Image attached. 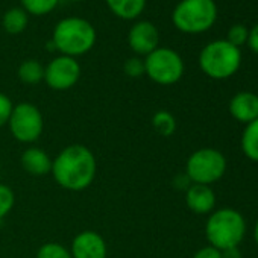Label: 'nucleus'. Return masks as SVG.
Segmentation results:
<instances>
[{"label": "nucleus", "mask_w": 258, "mask_h": 258, "mask_svg": "<svg viewBox=\"0 0 258 258\" xmlns=\"http://www.w3.org/2000/svg\"><path fill=\"white\" fill-rule=\"evenodd\" d=\"M59 4V0H22V8L32 16L50 14Z\"/></svg>", "instance_id": "aec40b11"}, {"label": "nucleus", "mask_w": 258, "mask_h": 258, "mask_svg": "<svg viewBox=\"0 0 258 258\" xmlns=\"http://www.w3.org/2000/svg\"><path fill=\"white\" fill-rule=\"evenodd\" d=\"M8 126L13 137L19 143L32 145L43 134L44 118L37 105L29 102H22L14 105Z\"/></svg>", "instance_id": "6e6552de"}, {"label": "nucleus", "mask_w": 258, "mask_h": 258, "mask_svg": "<svg viewBox=\"0 0 258 258\" xmlns=\"http://www.w3.org/2000/svg\"><path fill=\"white\" fill-rule=\"evenodd\" d=\"M229 112L240 123H250L258 118V94L240 91L229 100Z\"/></svg>", "instance_id": "ddd939ff"}, {"label": "nucleus", "mask_w": 258, "mask_h": 258, "mask_svg": "<svg viewBox=\"0 0 258 258\" xmlns=\"http://www.w3.org/2000/svg\"><path fill=\"white\" fill-rule=\"evenodd\" d=\"M29 23V14L23 8H10L2 19L4 29L11 35L22 34Z\"/></svg>", "instance_id": "f3484780"}, {"label": "nucleus", "mask_w": 258, "mask_h": 258, "mask_svg": "<svg viewBox=\"0 0 258 258\" xmlns=\"http://www.w3.org/2000/svg\"><path fill=\"white\" fill-rule=\"evenodd\" d=\"M226 158L214 148H201L195 151L185 163V175L193 184L211 185L226 173Z\"/></svg>", "instance_id": "423d86ee"}, {"label": "nucleus", "mask_w": 258, "mask_h": 258, "mask_svg": "<svg viewBox=\"0 0 258 258\" xmlns=\"http://www.w3.org/2000/svg\"><path fill=\"white\" fill-rule=\"evenodd\" d=\"M181 55L169 47H158L145 58V75L158 85H173L184 75Z\"/></svg>", "instance_id": "0eeeda50"}, {"label": "nucleus", "mask_w": 258, "mask_h": 258, "mask_svg": "<svg viewBox=\"0 0 258 258\" xmlns=\"http://www.w3.org/2000/svg\"><path fill=\"white\" fill-rule=\"evenodd\" d=\"M127 44L136 55L148 56L151 52L160 47V31L148 20L136 22L129 29Z\"/></svg>", "instance_id": "9d476101"}, {"label": "nucleus", "mask_w": 258, "mask_h": 258, "mask_svg": "<svg viewBox=\"0 0 258 258\" xmlns=\"http://www.w3.org/2000/svg\"><path fill=\"white\" fill-rule=\"evenodd\" d=\"M148 0H105L109 11L123 20H136L146 8Z\"/></svg>", "instance_id": "2eb2a0df"}, {"label": "nucleus", "mask_w": 258, "mask_h": 258, "mask_svg": "<svg viewBox=\"0 0 258 258\" xmlns=\"http://www.w3.org/2000/svg\"><path fill=\"white\" fill-rule=\"evenodd\" d=\"M22 167L32 176H46L52 172V158L40 148H28L20 157Z\"/></svg>", "instance_id": "4468645a"}, {"label": "nucleus", "mask_w": 258, "mask_h": 258, "mask_svg": "<svg viewBox=\"0 0 258 258\" xmlns=\"http://www.w3.org/2000/svg\"><path fill=\"white\" fill-rule=\"evenodd\" d=\"M72 2H82V0H72Z\"/></svg>", "instance_id": "c756f323"}, {"label": "nucleus", "mask_w": 258, "mask_h": 258, "mask_svg": "<svg viewBox=\"0 0 258 258\" xmlns=\"http://www.w3.org/2000/svg\"><path fill=\"white\" fill-rule=\"evenodd\" d=\"M253 240H255V243H256V246H258V219H256L255 226H253Z\"/></svg>", "instance_id": "c85d7f7f"}, {"label": "nucleus", "mask_w": 258, "mask_h": 258, "mask_svg": "<svg viewBox=\"0 0 258 258\" xmlns=\"http://www.w3.org/2000/svg\"><path fill=\"white\" fill-rule=\"evenodd\" d=\"M247 37H249V29L243 25H234L229 31H228V38L226 41L231 43L235 47H241L243 44L247 43Z\"/></svg>", "instance_id": "5701e85b"}, {"label": "nucleus", "mask_w": 258, "mask_h": 258, "mask_svg": "<svg viewBox=\"0 0 258 258\" xmlns=\"http://www.w3.org/2000/svg\"><path fill=\"white\" fill-rule=\"evenodd\" d=\"M50 173L61 188L82 191L93 184L97 173V161L87 146L70 145L52 160Z\"/></svg>", "instance_id": "f257e3e1"}, {"label": "nucleus", "mask_w": 258, "mask_h": 258, "mask_svg": "<svg viewBox=\"0 0 258 258\" xmlns=\"http://www.w3.org/2000/svg\"><path fill=\"white\" fill-rule=\"evenodd\" d=\"M249 49L255 53H258V25H255L250 31H249V37H247V43Z\"/></svg>", "instance_id": "bb28decb"}, {"label": "nucleus", "mask_w": 258, "mask_h": 258, "mask_svg": "<svg viewBox=\"0 0 258 258\" xmlns=\"http://www.w3.org/2000/svg\"><path fill=\"white\" fill-rule=\"evenodd\" d=\"M19 79L26 85H37L44 81V66L37 59H26L19 67Z\"/></svg>", "instance_id": "a211bd4d"}, {"label": "nucleus", "mask_w": 258, "mask_h": 258, "mask_svg": "<svg viewBox=\"0 0 258 258\" xmlns=\"http://www.w3.org/2000/svg\"><path fill=\"white\" fill-rule=\"evenodd\" d=\"M72 258H106L108 246L105 238L91 229L81 231L75 235L70 246Z\"/></svg>", "instance_id": "9b49d317"}, {"label": "nucleus", "mask_w": 258, "mask_h": 258, "mask_svg": "<svg viewBox=\"0 0 258 258\" xmlns=\"http://www.w3.org/2000/svg\"><path fill=\"white\" fill-rule=\"evenodd\" d=\"M152 127L161 137H172L176 131V118L167 109H160L152 115Z\"/></svg>", "instance_id": "6ab92c4d"}, {"label": "nucleus", "mask_w": 258, "mask_h": 258, "mask_svg": "<svg viewBox=\"0 0 258 258\" xmlns=\"http://www.w3.org/2000/svg\"><path fill=\"white\" fill-rule=\"evenodd\" d=\"M241 64V52L226 40L208 43L199 53V67L211 79L222 81L234 76Z\"/></svg>", "instance_id": "20e7f679"}, {"label": "nucleus", "mask_w": 258, "mask_h": 258, "mask_svg": "<svg viewBox=\"0 0 258 258\" xmlns=\"http://www.w3.org/2000/svg\"><path fill=\"white\" fill-rule=\"evenodd\" d=\"M185 204L195 214H211L216 207V193L211 185L191 184L185 191Z\"/></svg>", "instance_id": "f8f14e48"}, {"label": "nucleus", "mask_w": 258, "mask_h": 258, "mask_svg": "<svg viewBox=\"0 0 258 258\" xmlns=\"http://www.w3.org/2000/svg\"><path fill=\"white\" fill-rule=\"evenodd\" d=\"M35 258H72L70 250L56 241H47L40 246Z\"/></svg>", "instance_id": "412c9836"}, {"label": "nucleus", "mask_w": 258, "mask_h": 258, "mask_svg": "<svg viewBox=\"0 0 258 258\" xmlns=\"http://www.w3.org/2000/svg\"><path fill=\"white\" fill-rule=\"evenodd\" d=\"M241 151L253 163H258V118L247 123L241 134Z\"/></svg>", "instance_id": "dca6fc26"}, {"label": "nucleus", "mask_w": 258, "mask_h": 258, "mask_svg": "<svg viewBox=\"0 0 258 258\" xmlns=\"http://www.w3.org/2000/svg\"><path fill=\"white\" fill-rule=\"evenodd\" d=\"M13 108H14L13 100L7 94L0 93V127H4V126L8 124Z\"/></svg>", "instance_id": "393cba45"}, {"label": "nucleus", "mask_w": 258, "mask_h": 258, "mask_svg": "<svg viewBox=\"0 0 258 258\" xmlns=\"http://www.w3.org/2000/svg\"><path fill=\"white\" fill-rule=\"evenodd\" d=\"M222 258H241V252H240L238 246L229 247V249L222 250Z\"/></svg>", "instance_id": "cd10ccee"}, {"label": "nucleus", "mask_w": 258, "mask_h": 258, "mask_svg": "<svg viewBox=\"0 0 258 258\" xmlns=\"http://www.w3.org/2000/svg\"><path fill=\"white\" fill-rule=\"evenodd\" d=\"M217 19L214 0H181L172 13L175 28L184 34L196 35L213 28Z\"/></svg>", "instance_id": "39448f33"}, {"label": "nucleus", "mask_w": 258, "mask_h": 258, "mask_svg": "<svg viewBox=\"0 0 258 258\" xmlns=\"http://www.w3.org/2000/svg\"><path fill=\"white\" fill-rule=\"evenodd\" d=\"M123 72L129 78H142L145 75V59H142L140 56L127 58L123 64Z\"/></svg>", "instance_id": "b1692460"}, {"label": "nucleus", "mask_w": 258, "mask_h": 258, "mask_svg": "<svg viewBox=\"0 0 258 258\" xmlns=\"http://www.w3.org/2000/svg\"><path fill=\"white\" fill-rule=\"evenodd\" d=\"M96 29L82 17L62 19L53 29L52 44L55 50L66 56H81L93 49L96 44Z\"/></svg>", "instance_id": "f03ea898"}, {"label": "nucleus", "mask_w": 258, "mask_h": 258, "mask_svg": "<svg viewBox=\"0 0 258 258\" xmlns=\"http://www.w3.org/2000/svg\"><path fill=\"white\" fill-rule=\"evenodd\" d=\"M191 258H222V250L208 244V246H204L199 250H196Z\"/></svg>", "instance_id": "a878e982"}, {"label": "nucleus", "mask_w": 258, "mask_h": 258, "mask_svg": "<svg viewBox=\"0 0 258 258\" xmlns=\"http://www.w3.org/2000/svg\"><path fill=\"white\" fill-rule=\"evenodd\" d=\"M14 204H16L14 190L10 185L0 182V220L11 213V210L14 208Z\"/></svg>", "instance_id": "4be33fe9"}, {"label": "nucleus", "mask_w": 258, "mask_h": 258, "mask_svg": "<svg viewBox=\"0 0 258 258\" xmlns=\"http://www.w3.org/2000/svg\"><path fill=\"white\" fill-rule=\"evenodd\" d=\"M246 235V220L241 213L231 207L214 210L205 223L208 244L225 250L238 246Z\"/></svg>", "instance_id": "7ed1b4c3"}, {"label": "nucleus", "mask_w": 258, "mask_h": 258, "mask_svg": "<svg viewBox=\"0 0 258 258\" xmlns=\"http://www.w3.org/2000/svg\"><path fill=\"white\" fill-rule=\"evenodd\" d=\"M81 78V66L76 58L56 56L44 67V82L55 91L70 90L78 84Z\"/></svg>", "instance_id": "1a4fd4ad"}]
</instances>
